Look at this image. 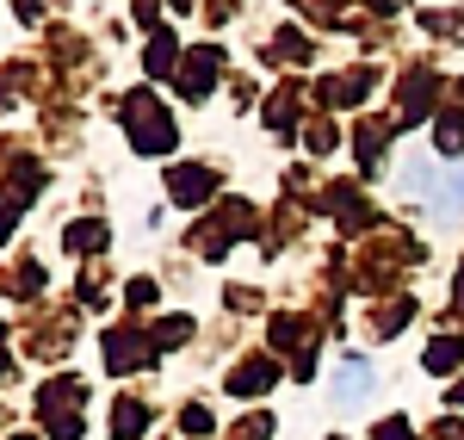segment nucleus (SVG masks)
Listing matches in <instances>:
<instances>
[{
	"instance_id": "1",
	"label": "nucleus",
	"mask_w": 464,
	"mask_h": 440,
	"mask_svg": "<svg viewBox=\"0 0 464 440\" xmlns=\"http://www.w3.org/2000/svg\"><path fill=\"white\" fill-rule=\"evenodd\" d=\"M433 211H440V218H459V211H464V168H459V174H452L446 186H440V199H433Z\"/></svg>"
},
{
	"instance_id": "3",
	"label": "nucleus",
	"mask_w": 464,
	"mask_h": 440,
	"mask_svg": "<svg viewBox=\"0 0 464 440\" xmlns=\"http://www.w3.org/2000/svg\"><path fill=\"white\" fill-rule=\"evenodd\" d=\"M459 404H464V391H459Z\"/></svg>"
},
{
	"instance_id": "2",
	"label": "nucleus",
	"mask_w": 464,
	"mask_h": 440,
	"mask_svg": "<svg viewBox=\"0 0 464 440\" xmlns=\"http://www.w3.org/2000/svg\"><path fill=\"white\" fill-rule=\"evenodd\" d=\"M334 385H341V397H347V404H353L359 391H365V385H372V367H359V360H347V367L334 372Z\"/></svg>"
}]
</instances>
